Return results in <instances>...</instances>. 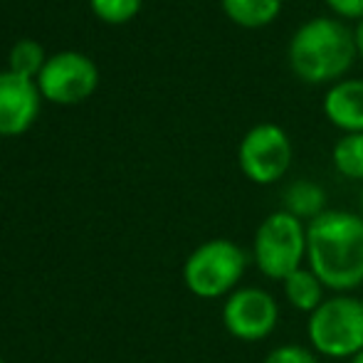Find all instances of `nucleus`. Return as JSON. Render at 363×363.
Here are the masks:
<instances>
[{"label": "nucleus", "instance_id": "obj_20", "mask_svg": "<svg viewBox=\"0 0 363 363\" xmlns=\"http://www.w3.org/2000/svg\"><path fill=\"white\" fill-rule=\"evenodd\" d=\"M346 363H363V351H359L356 356H351V359L346 361Z\"/></svg>", "mask_w": 363, "mask_h": 363}, {"label": "nucleus", "instance_id": "obj_19", "mask_svg": "<svg viewBox=\"0 0 363 363\" xmlns=\"http://www.w3.org/2000/svg\"><path fill=\"white\" fill-rule=\"evenodd\" d=\"M354 35H356V50H359V57L363 62V20L359 23V28L354 30Z\"/></svg>", "mask_w": 363, "mask_h": 363}, {"label": "nucleus", "instance_id": "obj_21", "mask_svg": "<svg viewBox=\"0 0 363 363\" xmlns=\"http://www.w3.org/2000/svg\"><path fill=\"white\" fill-rule=\"evenodd\" d=\"M359 203H361V218H363V188H361V198H359Z\"/></svg>", "mask_w": 363, "mask_h": 363}, {"label": "nucleus", "instance_id": "obj_6", "mask_svg": "<svg viewBox=\"0 0 363 363\" xmlns=\"http://www.w3.org/2000/svg\"><path fill=\"white\" fill-rule=\"evenodd\" d=\"M238 163L245 178L257 186H272L282 181L291 166V141L277 124H257L242 136L238 148Z\"/></svg>", "mask_w": 363, "mask_h": 363}, {"label": "nucleus", "instance_id": "obj_14", "mask_svg": "<svg viewBox=\"0 0 363 363\" xmlns=\"http://www.w3.org/2000/svg\"><path fill=\"white\" fill-rule=\"evenodd\" d=\"M334 168L349 181H363V134H344L331 151Z\"/></svg>", "mask_w": 363, "mask_h": 363}, {"label": "nucleus", "instance_id": "obj_7", "mask_svg": "<svg viewBox=\"0 0 363 363\" xmlns=\"http://www.w3.org/2000/svg\"><path fill=\"white\" fill-rule=\"evenodd\" d=\"M279 301L262 287H238L223 301V326L233 339L257 344L274 334Z\"/></svg>", "mask_w": 363, "mask_h": 363}, {"label": "nucleus", "instance_id": "obj_10", "mask_svg": "<svg viewBox=\"0 0 363 363\" xmlns=\"http://www.w3.org/2000/svg\"><path fill=\"white\" fill-rule=\"evenodd\" d=\"M324 114L344 134H363V79H339L324 94Z\"/></svg>", "mask_w": 363, "mask_h": 363}, {"label": "nucleus", "instance_id": "obj_22", "mask_svg": "<svg viewBox=\"0 0 363 363\" xmlns=\"http://www.w3.org/2000/svg\"><path fill=\"white\" fill-rule=\"evenodd\" d=\"M0 363H5V361H3V359H0Z\"/></svg>", "mask_w": 363, "mask_h": 363}, {"label": "nucleus", "instance_id": "obj_4", "mask_svg": "<svg viewBox=\"0 0 363 363\" xmlns=\"http://www.w3.org/2000/svg\"><path fill=\"white\" fill-rule=\"evenodd\" d=\"M250 255L235 240L216 238L198 245L183 264V282L201 299L230 296L247 272Z\"/></svg>", "mask_w": 363, "mask_h": 363}, {"label": "nucleus", "instance_id": "obj_1", "mask_svg": "<svg viewBox=\"0 0 363 363\" xmlns=\"http://www.w3.org/2000/svg\"><path fill=\"white\" fill-rule=\"evenodd\" d=\"M306 267L336 294L359 289L363 284L361 213L324 211L306 223Z\"/></svg>", "mask_w": 363, "mask_h": 363}, {"label": "nucleus", "instance_id": "obj_3", "mask_svg": "<svg viewBox=\"0 0 363 363\" xmlns=\"http://www.w3.org/2000/svg\"><path fill=\"white\" fill-rule=\"evenodd\" d=\"M306 339L319 359H346L363 351V301L354 294H334L309 314Z\"/></svg>", "mask_w": 363, "mask_h": 363}, {"label": "nucleus", "instance_id": "obj_8", "mask_svg": "<svg viewBox=\"0 0 363 363\" xmlns=\"http://www.w3.org/2000/svg\"><path fill=\"white\" fill-rule=\"evenodd\" d=\"M99 82V69L94 60L74 50L57 52L45 62L43 72L38 74L40 94L60 104H74L94 91Z\"/></svg>", "mask_w": 363, "mask_h": 363}, {"label": "nucleus", "instance_id": "obj_15", "mask_svg": "<svg viewBox=\"0 0 363 363\" xmlns=\"http://www.w3.org/2000/svg\"><path fill=\"white\" fill-rule=\"evenodd\" d=\"M45 50L35 40H18L10 50V69L23 77H38L45 67Z\"/></svg>", "mask_w": 363, "mask_h": 363}, {"label": "nucleus", "instance_id": "obj_2", "mask_svg": "<svg viewBox=\"0 0 363 363\" xmlns=\"http://www.w3.org/2000/svg\"><path fill=\"white\" fill-rule=\"evenodd\" d=\"M359 57L356 35L341 20L316 15L296 28L289 40V67L306 84L341 79Z\"/></svg>", "mask_w": 363, "mask_h": 363}, {"label": "nucleus", "instance_id": "obj_5", "mask_svg": "<svg viewBox=\"0 0 363 363\" xmlns=\"http://www.w3.org/2000/svg\"><path fill=\"white\" fill-rule=\"evenodd\" d=\"M252 262L267 279L282 282L306 262V223L287 211L269 213L252 238Z\"/></svg>", "mask_w": 363, "mask_h": 363}, {"label": "nucleus", "instance_id": "obj_12", "mask_svg": "<svg viewBox=\"0 0 363 363\" xmlns=\"http://www.w3.org/2000/svg\"><path fill=\"white\" fill-rule=\"evenodd\" d=\"M284 201V208L282 211L291 213L294 218H299L301 223H311L314 218H319L321 213L326 211V193L319 183L314 181H294L287 186L282 196Z\"/></svg>", "mask_w": 363, "mask_h": 363}, {"label": "nucleus", "instance_id": "obj_11", "mask_svg": "<svg viewBox=\"0 0 363 363\" xmlns=\"http://www.w3.org/2000/svg\"><path fill=\"white\" fill-rule=\"evenodd\" d=\"M282 289H284V299H287V304L291 309L301 311V314H306V316L314 314L321 306V301L326 299L324 296L326 287L306 264L294 269L289 277L282 279Z\"/></svg>", "mask_w": 363, "mask_h": 363}, {"label": "nucleus", "instance_id": "obj_9", "mask_svg": "<svg viewBox=\"0 0 363 363\" xmlns=\"http://www.w3.org/2000/svg\"><path fill=\"white\" fill-rule=\"evenodd\" d=\"M40 111V86L13 69L0 72V136H18Z\"/></svg>", "mask_w": 363, "mask_h": 363}, {"label": "nucleus", "instance_id": "obj_18", "mask_svg": "<svg viewBox=\"0 0 363 363\" xmlns=\"http://www.w3.org/2000/svg\"><path fill=\"white\" fill-rule=\"evenodd\" d=\"M331 13L346 20H363V0H326Z\"/></svg>", "mask_w": 363, "mask_h": 363}, {"label": "nucleus", "instance_id": "obj_17", "mask_svg": "<svg viewBox=\"0 0 363 363\" xmlns=\"http://www.w3.org/2000/svg\"><path fill=\"white\" fill-rule=\"evenodd\" d=\"M262 363H321V361L309 346L282 344V346H274V349L264 356Z\"/></svg>", "mask_w": 363, "mask_h": 363}, {"label": "nucleus", "instance_id": "obj_16", "mask_svg": "<svg viewBox=\"0 0 363 363\" xmlns=\"http://www.w3.org/2000/svg\"><path fill=\"white\" fill-rule=\"evenodd\" d=\"M94 13L106 23H126L141 8V0H89Z\"/></svg>", "mask_w": 363, "mask_h": 363}, {"label": "nucleus", "instance_id": "obj_13", "mask_svg": "<svg viewBox=\"0 0 363 363\" xmlns=\"http://www.w3.org/2000/svg\"><path fill=\"white\" fill-rule=\"evenodd\" d=\"M223 10L233 23L242 28H264L282 10V0H220Z\"/></svg>", "mask_w": 363, "mask_h": 363}]
</instances>
